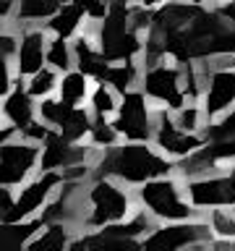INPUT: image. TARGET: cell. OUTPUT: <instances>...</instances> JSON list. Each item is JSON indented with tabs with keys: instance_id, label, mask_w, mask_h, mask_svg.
Masks as SVG:
<instances>
[{
	"instance_id": "cell-19",
	"label": "cell",
	"mask_w": 235,
	"mask_h": 251,
	"mask_svg": "<svg viewBox=\"0 0 235 251\" xmlns=\"http://www.w3.org/2000/svg\"><path fill=\"white\" fill-rule=\"evenodd\" d=\"M92 84L94 78H89L84 74V71H78L76 66L63 71L60 74V81H58V97L63 102H68V105H86V100H89V92H92Z\"/></svg>"
},
{
	"instance_id": "cell-15",
	"label": "cell",
	"mask_w": 235,
	"mask_h": 251,
	"mask_svg": "<svg viewBox=\"0 0 235 251\" xmlns=\"http://www.w3.org/2000/svg\"><path fill=\"white\" fill-rule=\"evenodd\" d=\"M0 118L16 133H21L31 121H37V100L26 92L24 78H16L13 89L5 97H0Z\"/></svg>"
},
{
	"instance_id": "cell-6",
	"label": "cell",
	"mask_w": 235,
	"mask_h": 251,
	"mask_svg": "<svg viewBox=\"0 0 235 251\" xmlns=\"http://www.w3.org/2000/svg\"><path fill=\"white\" fill-rule=\"evenodd\" d=\"M204 71V86L199 105L204 110V118L217 121L235 105V68L233 58H201Z\"/></svg>"
},
{
	"instance_id": "cell-20",
	"label": "cell",
	"mask_w": 235,
	"mask_h": 251,
	"mask_svg": "<svg viewBox=\"0 0 235 251\" xmlns=\"http://www.w3.org/2000/svg\"><path fill=\"white\" fill-rule=\"evenodd\" d=\"M42 217L31 220H0V249H24L42 227Z\"/></svg>"
},
{
	"instance_id": "cell-9",
	"label": "cell",
	"mask_w": 235,
	"mask_h": 251,
	"mask_svg": "<svg viewBox=\"0 0 235 251\" xmlns=\"http://www.w3.org/2000/svg\"><path fill=\"white\" fill-rule=\"evenodd\" d=\"M63 183V173L58 170H37L31 178L16 188L13 204L8 207L0 220H31L39 217V212L45 209V204L52 199V194Z\"/></svg>"
},
{
	"instance_id": "cell-32",
	"label": "cell",
	"mask_w": 235,
	"mask_h": 251,
	"mask_svg": "<svg viewBox=\"0 0 235 251\" xmlns=\"http://www.w3.org/2000/svg\"><path fill=\"white\" fill-rule=\"evenodd\" d=\"M178 3H188V5H207V0H178Z\"/></svg>"
},
{
	"instance_id": "cell-28",
	"label": "cell",
	"mask_w": 235,
	"mask_h": 251,
	"mask_svg": "<svg viewBox=\"0 0 235 251\" xmlns=\"http://www.w3.org/2000/svg\"><path fill=\"white\" fill-rule=\"evenodd\" d=\"M118 141H120V133L115 131L113 121H110V118H94L92 128H89V136H86V144H89L92 149H97V152H102V149L115 147Z\"/></svg>"
},
{
	"instance_id": "cell-16",
	"label": "cell",
	"mask_w": 235,
	"mask_h": 251,
	"mask_svg": "<svg viewBox=\"0 0 235 251\" xmlns=\"http://www.w3.org/2000/svg\"><path fill=\"white\" fill-rule=\"evenodd\" d=\"M16 47L19 26L11 19H0V97H5L16 84Z\"/></svg>"
},
{
	"instance_id": "cell-3",
	"label": "cell",
	"mask_w": 235,
	"mask_h": 251,
	"mask_svg": "<svg viewBox=\"0 0 235 251\" xmlns=\"http://www.w3.org/2000/svg\"><path fill=\"white\" fill-rule=\"evenodd\" d=\"M99 52L110 63L118 60H141L144 52V31H139L131 21V5L110 3L107 13L99 21H89Z\"/></svg>"
},
{
	"instance_id": "cell-10",
	"label": "cell",
	"mask_w": 235,
	"mask_h": 251,
	"mask_svg": "<svg viewBox=\"0 0 235 251\" xmlns=\"http://www.w3.org/2000/svg\"><path fill=\"white\" fill-rule=\"evenodd\" d=\"M115 131L123 141H152L154 133V105L149 97L139 89H128L120 94V105L115 115L110 118Z\"/></svg>"
},
{
	"instance_id": "cell-27",
	"label": "cell",
	"mask_w": 235,
	"mask_h": 251,
	"mask_svg": "<svg viewBox=\"0 0 235 251\" xmlns=\"http://www.w3.org/2000/svg\"><path fill=\"white\" fill-rule=\"evenodd\" d=\"M209 223V230L217 241H235V212L233 207H214L204 212Z\"/></svg>"
},
{
	"instance_id": "cell-26",
	"label": "cell",
	"mask_w": 235,
	"mask_h": 251,
	"mask_svg": "<svg viewBox=\"0 0 235 251\" xmlns=\"http://www.w3.org/2000/svg\"><path fill=\"white\" fill-rule=\"evenodd\" d=\"M58 81H60V71H55L50 66H42L37 74H31L29 78H24V86L34 100L50 97V94L58 92Z\"/></svg>"
},
{
	"instance_id": "cell-21",
	"label": "cell",
	"mask_w": 235,
	"mask_h": 251,
	"mask_svg": "<svg viewBox=\"0 0 235 251\" xmlns=\"http://www.w3.org/2000/svg\"><path fill=\"white\" fill-rule=\"evenodd\" d=\"M141 78V60H118V63H107V68L102 71V76L97 81L110 84L118 94L136 89Z\"/></svg>"
},
{
	"instance_id": "cell-14",
	"label": "cell",
	"mask_w": 235,
	"mask_h": 251,
	"mask_svg": "<svg viewBox=\"0 0 235 251\" xmlns=\"http://www.w3.org/2000/svg\"><path fill=\"white\" fill-rule=\"evenodd\" d=\"M19 26V47H16V76L29 78L45 66L47 50V29L42 24H16Z\"/></svg>"
},
{
	"instance_id": "cell-18",
	"label": "cell",
	"mask_w": 235,
	"mask_h": 251,
	"mask_svg": "<svg viewBox=\"0 0 235 251\" xmlns=\"http://www.w3.org/2000/svg\"><path fill=\"white\" fill-rule=\"evenodd\" d=\"M76 233L78 230L68 223H45L24 249L26 251H63L70 246Z\"/></svg>"
},
{
	"instance_id": "cell-13",
	"label": "cell",
	"mask_w": 235,
	"mask_h": 251,
	"mask_svg": "<svg viewBox=\"0 0 235 251\" xmlns=\"http://www.w3.org/2000/svg\"><path fill=\"white\" fill-rule=\"evenodd\" d=\"M94 157H97V149H92L86 141H70L52 128L39 144V170L63 173L66 168H73V165L94 162Z\"/></svg>"
},
{
	"instance_id": "cell-33",
	"label": "cell",
	"mask_w": 235,
	"mask_h": 251,
	"mask_svg": "<svg viewBox=\"0 0 235 251\" xmlns=\"http://www.w3.org/2000/svg\"><path fill=\"white\" fill-rule=\"evenodd\" d=\"M233 68H235V55H233Z\"/></svg>"
},
{
	"instance_id": "cell-5",
	"label": "cell",
	"mask_w": 235,
	"mask_h": 251,
	"mask_svg": "<svg viewBox=\"0 0 235 251\" xmlns=\"http://www.w3.org/2000/svg\"><path fill=\"white\" fill-rule=\"evenodd\" d=\"M212 230L204 215L188 220H172V223H157L144 238V251H180V249H201L212 243Z\"/></svg>"
},
{
	"instance_id": "cell-1",
	"label": "cell",
	"mask_w": 235,
	"mask_h": 251,
	"mask_svg": "<svg viewBox=\"0 0 235 251\" xmlns=\"http://www.w3.org/2000/svg\"><path fill=\"white\" fill-rule=\"evenodd\" d=\"M94 176H110L136 188L157 176L175 173V162L164 157L152 141H118L115 147L97 152L92 162Z\"/></svg>"
},
{
	"instance_id": "cell-11",
	"label": "cell",
	"mask_w": 235,
	"mask_h": 251,
	"mask_svg": "<svg viewBox=\"0 0 235 251\" xmlns=\"http://www.w3.org/2000/svg\"><path fill=\"white\" fill-rule=\"evenodd\" d=\"M37 170H39V144L19 136V133L0 141V186L19 188Z\"/></svg>"
},
{
	"instance_id": "cell-25",
	"label": "cell",
	"mask_w": 235,
	"mask_h": 251,
	"mask_svg": "<svg viewBox=\"0 0 235 251\" xmlns=\"http://www.w3.org/2000/svg\"><path fill=\"white\" fill-rule=\"evenodd\" d=\"M45 66H50L55 71H68L73 68V45L66 37H52L47 39V50H45Z\"/></svg>"
},
{
	"instance_id": "cell-31",
	"label": "cell",
	"mask_w": 235,
	"mask_h": 251,
	"mask_svg": "<svg viewBox=\"0 0 235 251\" xmlns=\"http://www.w3.org/2000/svg\"><path fill=\"white\" fill-rule=\"evenodd\" d=\"M136 3L144 5V8H152V11H154V8H160L162 3H167V0H136Z\"/></svg>"
},
{
	"instance_id": "cell-23",
	"label": "cell",
	"mask_w": 235,
	"mask_h": 251,
	"mask_svg": "<svg viewBox=\"0 0 235 251\" xmlns=\"http://www.w3.org/2000/svg\"><path fill=\"white\" fill-rule=\"evenodd\" d=\"M92 121H94V115L86 105H70L55 131H58L60 136L70 139V141H86L89 128H92Z\"/></svg>"
},
{
	"instance_id": "cell-22",
	"label": "cell",
	"mask_w": 235,
	"mask_h": 251,
	"mask_svg": "<svg viewBox=\"0 0 235 251\" xmlns=\"http://www.w3.org/2000/svg\"><path fill=\"white\" fill-rule=\"evenodd\" d=\"M63 3L70 0H16L13 24H45Z\"/></svg>"
},
{
	"instance_id": "cell-24",
	"label": "cell",
	"mask_w": 235,
	"mask_h": 251,
	"mask_svg": "<svg viewBox=\"0 0 235 251\" xmlns=\"http://www.w3.org/2000/svg\"><path fill=\"white\" fill-rule=\"evenodd\" d=\"M118 105H120V94H118L110 84H105V81H94L92 84L86 107L92 110L94 118H113Z\"/></svg>"
},
{
	"instance_id": "cell-12",
	"label": "cell",
	"mask_w": 235,
	"mask_h": 251,
	"mask_svg": "<svg viewBox=\"0 0 235 251\" xmlns=\"http://www.w3.org/2000/svg\"><path fill=\"white\" fill-rule=\"evenodd\" d=\"M152 144L160 149L164 157H170L172 162L183 160L191 152H196L199 147H204L201 133H191L178 128L175 118H172V110L167 107H154V133H152Z\"/></svg>"
},
{
	"instance_id": "cell-8",
	"label": "cell",
	"mask_w": 235,
	"mask_h": 251,
	"mask_svg": "<svg viewBox=\"0 0 235 251\" xmlns=\"http://www.w3.org/2000/svg\"><path fill=\"white\" fill-rule=\"evenodd\" d=\"M186 196L199 215L214 207H235V162L214 173H207V176L188 178Z\"/></svg>"
},
{
	"instance_id": "cell-35",
	"label": "cell",
	"mask_w": 235,
	"mask_h": 251,
	"mask_svg": "<svg viewBox=\"0 0 235 251\" xmlns=\"http://www.w3.org/2000/svg\"><path fill=\"white\" fill-rule=\"evenodd\" d=\"M233 212H235V207H233Z\"/></svg>"
},
{
	"instance_id": "cell-34",
	"label": "cell",
	"mask_w": 235,
	"mask_h": 251,
	"mask_svg": "<svg viewBox=\"0 0 235 251\" xmlns=\"http://www.w3.org/2000/svg\"><path fill=\"white\" fill-rule=\"evenodd\" d=\"M0 126H3V118H0Z\"/></svg>"
},
{
	"instance_id": "cell-2",
	"label": "cell",
	"mask_w": 235,
	"mask_h": 251,
	"mask_svg": "<svg viewBox=\"0 0 235 251\" xmlns=\"http://www.w3.org/2000/svg\"><path fill=\"white\" fill-rule=\"evenodd\" d=\"M136 207L139 204L131 186L110 176H92L86 180V191H84L81 230H97L102 225L118 223V220L128 217Z\"/></svg>"
},
{
	"instance_id": "cell-17",
	"label": "cell",
	"mask_w": 235,
	"mask_h": 251,
	"mask_svg": "<svg viewBox=\"0 0 235 251\" xmlns=\"http://www.w3.org/2000/svg\"><path fill=\"white\" fill-rule=\"evenodd\" d=\"M86 13H84V8L78 5V3H63L58 11H55L50 19H47L42 26L47 29V34H52V37H66V39H73L78 31H81L86 26Z\"/></svg>"
},
{
	"instance_id": "cell-30",
	"label": "cell",
	"mask_w": 235,
	"mask_h": 251,
	"mask_svg": "<svg viewBox=\"0 0 235 251\" xmlns=\"http://www.w3.org/2000/svg\"><path fill=\"white\" fill-rule=\"evenodd\" d=\"M204 149L219 165H230V162H235V133H230V136H225L219 141H207Z\"/></svg>"
},
{
	"instance_id": "cell-4",
	"label": "cell",
	"mask_w": 235,
	"mask_h": 251,
	"mask_svg": "<svg viewBox=\"0 0 235 251\" xmlns=\"http://www.w3.org/2000/svg\"><path fill=\"white\" fill-rule=\"evenodd\" d=\"M136 204L144 212H149L157 223H172V220H188L196 217L199 212L186 196V180L178 173L157 176L146 183L133 188Z\"/></svg>"
},
{
	"instance_id": "cell-7",
	"label": "cell",
	"mask_w": 235,
	"mask_h": 251,
	"mask_svg": "<svg viewBox=\"0 0 235 251\" xmlns=\"http://www.w3.org/2000/svg\"><path fill=\"white\" fill-rule=\"evenodd\" d=\"M139 89L149 97V102H154V107L178 110L188 102L186 92H183L180 63H167V58L141 66Z\"/></svg>"
},
{
	"instance_id": "cell-29",
	"label": "cell",
	"mask_w": 235,
	"mask_h": 251,
	"mask_svg": "<svg viewBox=\"0 0 235 251\" xmlns=\"http://www.w3.org/2000/svg\"><path fill=\"white\" fill-rule=\"evenodd\" d=\"M172 118H175L178 128L191 131V133H201V128L207 126V118H204V110L199 102H186L183 107L172 110Z\"/></svg>"
}]
</instances>
